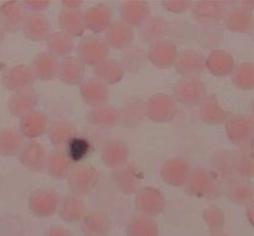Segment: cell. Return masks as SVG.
Instances as JSON below:
<instances>
[{
  "mask_svg": "<svg viewBox=\"0 0 254 236\" xmlns=\"http://www.w3.org/2000/svg\"><path fill=\"white\" fill-rule=\"evenodd\" d=\"M59 195L52 189H38L34 191L29 197V209L35 216L47 218L53 216L59 209Z\"/></svg>",
  "mask_w": 254,
  "mask_h": 236,
  "instance_id": "1",
  "label": "cell"
},
{
  "mask_svg": "<svg viewBox=\"0 0 254 236\" xmlns=\"http://www.w3.org/2000/svg\"><path fill=\"white\" fill-rule=\"evenodd\" d=\"M109 48L106 41L97 36L84 38L78 47V56L83 63L96 66L106 60Z\"/></svg>",
  "mask_w": 254,
  "mask_h": 236,
  "instance_id": "2",
  "label": "cell"
},
{
  "mask_svg": "<svg viewBox=\"0 0 254 236\" xmlns=\"http://www.w3.org/2000/svg\"><path fill=\"white\" fill-rule=\"evenodd\" d=\"M67 179L69 188L74 194H87L96 185L98 172L91 166L79 165L72 168Z\"/></svg>",
  "mask_w": 254,
  "mask_h": 236,
  "instance_id": "3",
  "label": "cell"
},
{
  "mask_svg": "<svg viewBox=\"0 0 254 236\" xmlns=\"http://www.w3.org/2000/svg\"><path fill=\"white\" fill-rule=\"evenodd\" d=\"M18 154L19 162L27 170L41 172L46 169L48 154L39 142L31 141L24 144Z\"/></svg>",
  "mask_w": 254,
  "mask_h": 236,
  "instance_id": "4",
  "label": "cell"
},
{
  "mask_svg": "<svg viewBox=\"0 0 254 236\" xmlns=\"http://www.w3.org/2000/svg\"><path fill=\"white\" fill-rule=\"evenodd\" d=\"M35 78L32 69L26 65H19L9 68L2 75V84L5 88L14 93L30 89Z\"/></svg>",
  "mask_w": 254,
  "mask_h": 236,
  "instance_id": "5",
  "label": "cell"
},
{
  "mask_svg": "<svg viewBox=\"0 0 254 236\" xmlns=\"http://www.w3.org/2000/svg\"><path fill=\"white\" fill-rule=\"evenodd\" d=\"M175 95L181 103L187 105H196L204 99L205 87L199 80L187 78L177 84Z\"/></svg>",
  "mask_w": 254,
  "mask_h": 236,
  "instance_id": "6",
  "label": "cell"
},
{
  "mask_svg": "<svg viewBox=\"0 0 254 236\" xmlns=\"http://www.w3.org/2000/svg\"><path fill=\"white\" fill-rule=\"evenodd\" d=\"M22 29L25 35L31 41H44L51 35L50 20L38 13L26 14Z\"/></svg>",
  "mask_w": 254,
  "mask_h": 236,
  "instance_id": "7",
  "label": "cell"
},
{
  "mask_svg": "<svg viewBox=\"0 0 254 236\" xmlns=\"http://www.w3.org/2000/svg\"><path fill=\"white\" fill-rule=\"evenodd\" d=\"M72 168V161L64 148H56L48 154L46 169L54 179H67Z\"/></svg>",
  "mask_w": 254,
  "mask_h": 236,
  "instance_id": "8",
  "label": "cell"
},
{
  "mask_svg": "<svg viewBox=\"0 0 254 236\" xmlns=\"http://www.w3.org/2000/svg\"><path fill=\"white\" fill-rule=\"evenodd\" d=\"M175 103L167 96H156L145 105V114L150 118L157 121H167L172 119L175 116Z\"/></svg>",
  "mask_w": 254,
  "mask_h": 236,
  "instance_id": "9",
  "label": "cell"
},
{
  "mask_svg": "<svg viewBox=\"0 0 254 236\" xmlns=\"http://www.w3.org/2000/svg\"><path fill=\"white\" fill-rule=\"evenodd\" d=\"M25 16L23 7L15 1L5 2L0 7V25L5 31L16 32L22 29Z\"/></svg>",
  "mask_w": 254,
  "mask_h": 236,
  "instance_id": "10",
  "label": "cell"
},
{
  "mask_svg": "<svg viewBox=\"0 0 254 236\" xmlns=\"http://www.w3.org/2000/svg\"><path fill=\"white\" fill-rule=\"evenodd\" d=\"M38 100L39 98L36 92L28 89L13 95L8 102V109L11 115L23 118L29 113L35 111Z\"/></svg>",
  "mask_w": 254,
  "mask_h": 236,
  "instance_id": "11",
  "label": "cell"
},
{
  "mask_svg": "<svg viewBox=\"0 0 254 236\" xmlns=\"http://www.w3.org/2000/svg\"><path fill=\"white\" fill-rule=\"evenodd\" d=\"M62 32L71 37H80L86 29L84 14L79 8H64L59 17Z\"/></svg>",
  "mask_w": 254,
  "mask_h": 236,
  "instance_id": "12",
  "label": "cell"
},
{
  "mask_svg": "<svg viewBox=\"0 0 254 236\" xmlns=\"http://www.w3.org/2000/svg\"><path fill=\"white\" fill-rule=\"evenodd\" d=\"M20 133L28 139H35L49 130V120L44 114L34 111L21 118Z\"/></svg>",
  "mask_w": 254,
  "mask_h": 236,
  "instance_id": "13",
  "label": "cell"
},
{
  "mask_svg": "<svg viewBox=\"0 0 254 236\" xmlns=\"http://www.w3.org/2000/svg\"><path fill=\"white\" fill-rule=\"evenodd\" d=\"M59 65L57 57L50 52H44L35 58L31 69L35 79L50 81L58 75Z\"/></svg>",
  "mask_w": 254,
  "mask_h": 236,
  "instance_id": "14",
  "label": "cell"
},
{
  "mask_svg": "<svg viewBox=\"0 0 254 236\" xmlns=\"http://www.w3.org/2000/svg\"><path fill=\"white\" fill-rule=\"evenodd\" d=\"M80 91L84 102L94 108L105 105L108 99V90L106 84L97 78L84 81L80 87Z\"/></svg>",
  "mask_w": 254,
  "mask_h": 236,
  "instance_id": "15",
  "label": "cell"
},
{
  "mask_svg": "<svg viewBox=\"0 0 254 236\" xmlns=\"http://www.w3.org/2000/svg\"><path fill=\"white\" fill-rule=\"evenodd\" d=\"M84 72V63L79 59L67 56L59 63L57 75L65 84L76 85L82 82Z\"/></svg>",
  "mask_w": 254,
  "mask_h": 236,
  "instance_id": "16",
  "label": "cell"
},
{
  "mask_svg": "<svg viewBox=\"0 0 254 236\" xmlns=\"http://www.w3.org/2000/svg\"><path fill=\"white\" fill-rule=\"evenodd\" d=\"M133 31L131 26L125 21L113 23L107 34V44L114 48L126 49L133 42Z\"/></svg>",
  "mask_w": 254,
  "mask_h": 236,
  "instance_id": "17",
  "label": "cell"
},
{
  "mask_svg": "<svg viewBox=\"0 0 254 236\" xmlns=\"http://www.w3.org/2000/svg\"><path fill=\"white\" fill-rule=\"evenodd\" d=\"M84 205L76 194H67L59 202V216L68 223H75L84 218Z\"/></svg>",
  "mask_w": 254,
  "mask_h": 236,
  "instance_id": "18",
  "label": "cell"
},
{
  "mask_svg": "<svg viewBox=\"0 0 254 236\" xmlns=\"http://www.w3.org/2000/svg\"><path fill=\"white\" fill-rule=\"evenodd\" d=\"M150 60L156 66L168 67L177 59V50L172 42L159 41L151 47L149 50Z\"/></svg>",
  "mask_w": 254,
  "mask_h": 236,
  "instance_id": "19",
  "label": "cell"
},
{
  "mask_svg": "<svg viewBox=\"0 0 254 236\" xmlns=\"http://www.w3.org/2000/svg\"><path fill=\"white\" fill-rule=\"evenodd\" d=\"M86 28H88L94 33L103 32L111 23V12L106 5H95L90 8L84 14Z\"/></svg>",
  "mask_w": 254,
  "mask_h": 236,
  "instance_id": "20",
  "label": "cell"
},
{
  "mask_svg": "<svg viewBox=\"0 0 254 236\" xmlns=\"http://www.w3.org/2000/svg\"><path fill=\"white\" fill-rule=\"evenodd\" d=\"M87 118L90 125L108 128L118 122L120 114L114 107L103 105L92 110Z\"/></svg>",
  "mask_w": 254,
  "mask_h": 236,
  "instance_id": "21",
  "label": "cell"
},
{
  "mask_svg": "<svg viewBox=\"0 0 254 236\" xmlns=\"http://www.w3.org/2000/svg\"><path fill=\"white\" fill-rule=\"evenodd\" d=\"M176 67L182 75H196L204 69V59L201 54L197 52L188 51L182 54L176 60Z\"/></svg>",
  "mask_w": 254,
  "mask_h": 236,
  "instance_id": "22",
  "label": "cell"
},
{
  "mask_svg": "<svg viewBox=\"0 0 254 236\" xmlns=\"http://www.w3.org/2000/svg\"><path fill=\"white\" fill-rule=\"evenodd\" d=\"M76 129L68 121H57L50 127L49 136L56 148H64L71 140L76 137Z\"/></svg>",
  "mask_w": 254,
  "mask_h": 236,
  "instance_id": "23",
  "label": "cell"
},
{
  "mask_svg": "<svg viewBox=\"0 0 254 236\" xmlns=\"http://www.w3.org/2000/svg\"><path fill=\"white\" fill-rule=\"evenodd\" d=\"M120 114V121L123 125L136 126L142 122L145 114V105L142 100L130 99L124 105Z\"/></svg>",
  "mask_w": 254,
  "mask_h": 236,
  "instance_id": "24",
  "label": "cell"
},
{
  "mask_svg": "<svg viewBox=\"0 0 254 236\" xmlns=\"http://www.w3.org/2000/svg\"><path fill=\"white\" fill-rule=\"evenodd\" d=\"M149 14L148 4L140 1L126 2L123 6V17L130 26H142L148 20Z\"/></svg>",
  "mask_w": 254,
  "mask_h": 236,
  "instance_id": "25",
  "label": "cell"
},
{
  "mask_svg": "<svg viewBox=\"0 0 254 236\" xmlns=\"http://www.w3.org/2000/svg\"><path fill=\"white\" fill-rule=\"evenodd\" d=\"M21 133L14 128L6 127L0 130V154L5 157L15 155L23 146Z\"/></svg>",
  "mask_w": 254,
  "mask_h": 236,
  "instance_id": "26",
  "label": "cell"
},
{
  "mask_svg": "<svg viewBox=\"0 0 254 236\" xmlns=\"http://www.w3.org/2000/svg\"><path fill=\"white\" fill-rule=\"evenodd\" d=\"M166 20L160 16H154L141 26L139 35L145 42H157L166 35Z\"/></svg>",
  "mask_w": 254,
  "mask_h": 236,
  "instance_id": "27",
  "label": "cell"
},
{
  "mask_svg": "<svg viewBox=\"0 0 254 236\" xmlns=\"http://www.w3.org/2000/svg\"><path fill=\"white\" fill-rule=\"evenodd\" d=\"M97 79L105 84H113L119 82L123 78V70L121 65L113 60H105L96 66Z\"/></svg>",
  "mask_w": 254,
  "mask_h": 236,
  "instance_id": "28",
  "label": "cell"
},
{
  "mask_svg": "<svg viewBox=\"0 0 254 236\" xmlns=\"http://www.w3.org/2000/svg\"><path fill=\"white\" fill-rule=\"evenodd\" d=\"M48 48L56 57H67L74 48L72 37L62 31L51 34L48 38Z\"/></svg>",
  "mask_w": 254,
  "mask_h": 236,
  "instance_id": "29",
  "label": "cell"
},
{
  "mask_svg": "<svg viewBox=\"0 0 254 236\" xmlns=\"http://www.w3.org/2000/svg\"><path fill=\"white\" fill-rule=\"evenodd\" d=\"M194 13L197 18L202 20L203 23H216L222 18L224 8L222 4L215 1L200 2L194 8Z\"/></svg>",
  "mask_w": 254,
  "mask_h": 236,
  "instance_id": "30",
  "label": "cell"
},
{
  "mask_svg": "<svg viewBox=\"0 0 254 236\" xmlns=\"http://www.w3.org/2000/svg\"><path fill=\"white\" fill-rule=\"evenodd\" d=\"M197 41L206 47H212L219 44L222 38V26L217 23H203L196 31Z\"/></svg>",
  "mask_w": 254,
  "mask_h": 236,
  "instance_id": "31",
  "label": "cell"
},
{
  "mask_svg": "<svg viewBox=\"0 0 254 236\" xmlns=\"http://www.w3.org/2000/svg\"><path fill=\"white\" fill-rule=\"evenodd\" d=\"M146 57V53L143 49L138 47H133L123 56L121 66L123 70L134 73L145 66Z\"/></svg>",
  "mask_w": 254,
  "mask_h": 236,
  "instance_id": "32",
  "label": "cell"
},
{
  "mask_svg": "<svg viewBox=\"0 0 254 236\" xmlns=\"http://www.w3.org/2000/svg\"><path fill=\"white\" fill-rule=\"evenodd\" d=\"M252 14L249 10L243 8H234L227 17V28L235 32L248 30L252 24Z\"/></svg>",
  "mask_w": 254,
  "mask_h": 236,
  "instance_id": "33",
  "label": "cell"
},
{
  "mask_svg": "<svg viewBox=\"0 0 254 236\" xmlns=\"http://www.w3.org/2000/svg\"><path fill=\"white\" fill-rule=\"evenodd\" d=\"M206 62L211 72L216 75H227L233 69L231 56L224 52H214Z\"/></svg>",
  "mask_w": 254,
  "mask_h": 236,
  "instance_id": "34",
  "label": "cell"
},
{
  "mask_svg": "<svg viewBox=\"0 0 254 236\" xmlns=\"http://www.w3.org/2000/svg\"><path fill=\"white\" fill-rule=\"evenodd\" d=\"M81 229L85 236H102L104 234L103 217L96 212H90L82 218Z\"/></svg>",
  "mask_w": 254,
  "mask_h": 236,
  "instance_id": "35",
  "label": "cell"
},
{
  "mask_svg": "<svg viewBox=\"0 0 254 236\" xmlns=\"http://www.w3.org/2000/svg\"><path fill=\"white\" fill-rule=\"evenodd\" d=\"M66 152L73 162H78L87 157L90 152V145L87 139L75 137L66 146Z\"/></svg>",
  "mask_w": 254,
  "mask_h": 236,
  "instance_id": "36",
  "label": "cell"
},
{
  "mask_svg": "<svg viewBox=\"0 0 254 236\" xmlns=\"http://www.w3.org/2000/svg\"><path fill=\"white\" fill-rule=\"evenodd\" d=\"M227 130L231 136H235L237 133V137L245 136L244 133L252 132L253 121L249 117L245 116H235L227 121Z\"/></svg>",
  "mask_w": 254,
  "mask_h": 236,
  "instance_id": "37",
  "label": "cell"
},
{
  "mask_svg": "<svg viewBox=\"0 0 254 236\" xmlns=\"http://www.w3.org/2000/svg\"><path fill=\"white\" fill-rule=\"evenodd\" d=\"M227 117V113L219 108L215 98L211 97L204 104L203 117L207 123H221Z\"/></svg>",
  "mask_w": 254,
  "mask_h": 236,
  "instance_id": "38",
  "label": "cell"
},
{
  "mask_svg": "<svg viewBox=\"0 0 254 236\" xmlns=\"http://www.w3.org/2000/svg\"><path fill=\"white\" fill-rule=\"evenodd\" d=\"M233 80L242 88H253L252 63H244L236 68L233 72Z\"/></svg>",
  "mask_w": 254,
  "mask_h": 236,
  "instance_id": "39",
  "label": "cell"
},
{
  "mask_svg": "<svg viewBox=\"0 0 254 236\" xmlns=\"http://www.w3.org/2000/svg\"><path fill=\"white\" fill-rule=\"evenodd\" d=\"M167 28H169L170 36L177 41H186L188 35V29H190V26L185 20H175Z\"/></svg>",
  "mask_w": 254,
  "mask_h": 236,
  "instance_id": "40",
  "label": "cell"
},
{
  "mask_svg": "<svg viewBox=\"0 0 254 236\" xmlns=\"http://www.w3.org/2000/svg\"><path fill=\"white\" fill-rule=\"evenodd\" d=\"M23 6L34 12L45 11L50 6V2L48 0H27L23 1Z\"/></svg>",
  "mask_w": 254,
  "mask_h": 236,
  "instance_id": "41",
  "label": "cell"
},
{
  "mask_svg": "<svg viewBox=\"0 0 254 236\" xmlns=\"http://www.w3.org/2000/svg\"><path fill=\"white\" fill-rule=\"evenodd\" d=\"M169 3L166 4V7L168 8L169 11H173V12H184L187 11L190 5V2H184V1H175V2H171L169 1Z\"/></svg>",
  "mask_w": 254,
  "mask_h": 236,
  "instance_id": "42",
  "label": "cell"
},
{
  "mask_svg": "<svg viewBox=\"0 0 254 236\" xmlns=\"http://www.w3.org/2000/svg\"><path fill=\"white\" fill-rule=\"evenodd\" d=\"M44 236H72L70 232L61 227H53L46 230Z\"/></svg>",
  "mask_w": 254,
  "mask_h": 236,
  "instance_id": "43",
  "label": "cell"
},
{
  "mask_svg": "<svg viewBox=\"0 0 254 236\" xmlns=\"http://www.w3.org/2000/svg\"><path fill=\"white\" fill-rule=\"evenodd\" d=\"M81 1H63L64 8H79Z\"/></svg>",
  "mask_w": 254,
  "mask_h": 236,
  "instance_id": "44",
  "label": "cell"
},
{
  "mask_svg": "<svg viewBox=\"0 0 254 236\" xmlns=\"http://www.w3.org/2000/svg\"><path fill=\"white\" fill-rule=\"evenodd\" d=\"M4 36H5V30H4L2 26L0 25V44L2 42V41H3Z\"/></svg>",
  "mask_w": 254,
  "mask_h": 236,
  "instance_id": "45",
  "label": "cell"
},
{
  "mask_svg": "<svg viewBox=\"0 0 254 236\" xmlns=\"http://www.w3.org/2000/svg\"><path fill=\"white\" fill-rule=\"evenodd\" d=\"M0 61H1V59H0Z\"/></svg>",
  "mask_w": 254,
  "mask_h": 236,
  "instance_id": "46",
  "label": "cell"
}]
</instances>
